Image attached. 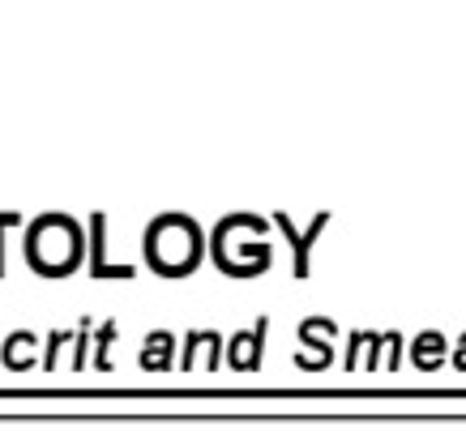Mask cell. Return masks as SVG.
Wrapping results in <instances>:
<instances>
[{
    "label": "cell",
    "mask_w": 466,
    "mask_h": 436,
    "mask_svg": "<svg viewBox=\"0 0 466 436\" xmlns=\"http://www.w3.org/2000/svg\"><path fill=\"white\" fill-rule=\"evenodd\" d=\"M146 266L163 279H188L206 261V231L188 214H158L142 236Z\"/></svg>",
    "instance_id": "cell-1"
},
{
    "label": "cell",
    "mask_w": 466,
    "mask_h": 436,
    "mask_svg": "<svg viewBox=\"0 0 466 436\" xmlns=\"http://www.w3.org/2000/svg\"><path fill=\"white\" fill-rule=\"evenodd\" d=\"M26 261L43 279H65L86 261V227L69 214H39L26 227Z\"/></svg>",
    "instance_id": "cell-2"
},
{
    "label": "cell",
    "mask_w": 466,
    "mask_h": 436,
    "mask_svg": "<svg viewBox=\"0 0 466 436\" xmlns=\"http://www.w3.org/2000/svg\"><path fill=\"white\" fill-rule=\"evenodd\" d=\"M210 253L218 261V269L231 274V279H257L274 261V248L266 239V223L253 218V214H227L223 223L214 227Z\"/></svg>",
    "instance_id": "cell-3"
},
{
    "label": "cell",
    "mask_w": 466,
    "mask_h": 436,
    "mask_svg": "<svg viewBox=\"0 0 466 436\" xmlns=\"http://www.w3.org/2000/svg\"><path fill=\"white\" fill-rule=\"evenodd\" d=\"M176 355H180V338L171 330H150L142 338V351H137V364L142 372H171L176 368Z\"/></svg>",
    "instance_id": "cell-4"
},
{
    "label": "cell",
    "mask_w": 466,
    "mask_h": 436,
    "mask_svg": "<svg viewBox=\"0 0 466 436\" xmlns=\"http://www.w3.org/2000/svg\"><path fill=\"white\" fill-rule=\"evenodd\" d=\"M218 355H223V338L214 334V330H193V334L184 338V347H180V368H218Z\"/></svg>",
    "instance_id": "cell-5"
},
{
    "label": "cell",
    "mask_w": 466,
    "mask_h": 436,
    "mask_svg": "<svg viewBox=\"0 0 466 436\" xmlns=\"http://www.w3.org/2000/svg\"><path fill=\"white\" fill-rule=\"evenodd\" d=\"M261 338H266V325L257 321L253 330H240V334L227 342V364L236 372H248V368L261 364Z\"/></svg>",
    "instance_id": "cell-6"
},
{
    "label": "cell",
    "mask_w": 466,
    "mask_h": 436,
    "mask_svg": "<svg viewBox=\"0 0 466 436\" xmlns=\"http://www.w3.org/2000/svg\"><path fill=\"white\" fill-rule=\"evenodd\" d=\"M35 347H39V338L30 334V330H17V334H9L5 338V347H0V355H5V364L9 368H30L35 364Z\"/></svg>",
    "instance_id": "cell-7"
},
{
    "label": "cell",
    "mask_w": 466,
    "mask_h": 436,
    "mask_svg": "<svg viewBox=\"0 0 466 436\" xmlns=\"http://www.w3.org/2000/svg\"><path fill=\"white\" fill-rule=\"evenodd\" d=\"M441 355H445V338L441 334H420L415 338V364L432 368V364H441Z\"/></svg>",
    "instance_id": "cell-8"
},
{
    "label": "cell",
    "mask_w": 466,
    "mask_h": 436,
    "mask_svg": "<svg viewBox=\"0 0 466 436\" xmlns=\"http://www.w3.org/2000/svg\"><path fill=\"white\" fill-rule=\"evenodd\" d=\"M462 342H466V338H462ZM458 364H462V368H466V347H462V355H458Z\"/></svg>",
    "instance_id": "cell-9"
}]
</instances>
